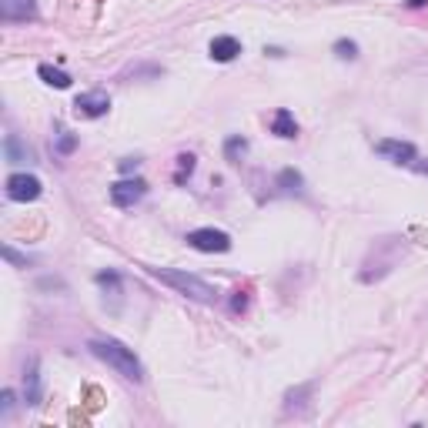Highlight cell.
<instances>
[{
    "instance_id": "obj_1",
    "label": "cell",
    "mask_w": 428,
    "mask_h": 428,
    "mask_svg": "<svg viewBox=\"0 0 428 428\" xmlns=\"http://www.w3.org/2000/svg\"><path fill=\"white\" fill-rule=\"evenodd\" d=\"M87 348H91L100 361H108L117 375H124L127 382H134V385H141V382H144V368H141L134 348L121 345V342H114V338H94Z\"/></svg>"
},
{
    "instance_id": "obj_2",
    "label": "cell",
    "mask_w": 428,
    "mask_h": 428,
    "mask_svg": "<svg viewBox=\"0 0 428 428\" xmlns=\"http://www.w3.org/2000/svg\"><path fill=\"white\" fill-rule=\"evenodd\" d=\"M148 275H154L161 285H171L174 291H181L184 298H194V301H214L218 291L211 288L207 281H201L197 275H188V271H171V268H148Z\"/></svg>"
},
{
    "instance_id": "obj_3",
    "label": "cell",
    "mask_w": 428,
    "mask_h": 428,
    "mask_svg": "<svg viewBox=\"0 0 428 428\" xmlns=\"http://www.w3.org/2000/svg\"><path fill=\"white\" fill-rule=\"evenodd\" d=\"M188 245L205 251V254H224V251H231V235L218 231V228H194V231H188Z\"/></svg>"
},
{
    "instance_id": "obj_4",
    "label": "cell",
    "mask_w": 428,
    "mask_h": 428,
    "mask_svg": "<svg viewBox=\"0 0 428 428\" xmlns=\"http://www.w3.org/2000/svg\"><path fill=\"white\" fill-rule=\"evenodd\" d=\"M41 178H34V174H11L7 178V197L17 201V205H27V201H37L41 197Z\"/></svg>"
},
{
    "instance_id": "obj_5",
    "label": "cell",
    "mask_w": 428,
    "mask_h": 428,
    "mask_svg": "<svg viewBox=\"0 0 428 428\" xmlns=\"http://www.w3.org/2000/svg\"><path fill=\"white\" fill-rule=\"evenodd\" d=\"M108 108H111V97L104 91H87V94H77V100H74L77 117H100V114H108Z\"/></svg>"
},
{
    "instance_id": "obj_6",
    "label": "cell",
    "mask_w": 428,
    "mask_h": 428,
    "mask_svg": "<svg viewBox=\"0 0 428 428\" xmlns=\"http://www.w3.org/2000/svg\"><path fill=\"white\" fill-rule=\"evenodd\" d=\"M144 191H148V184L141 178L134 181H117V184H111V201L117 207H134L144 197Z\"/></svg>"
},
{
    "instance_id": "obj_7",
    "label": "cell",
    "mask_w": 428,
    "mask_h": 428,
    "mask_svg": "<svg viewBox=\"0 0 428 428\" xmlns=\"http://www.w3.org/2000/svg\"><path fill=\"white\" fill-rule=\"evenodd\" d=\"M375 151L385 154V157H391L395 164H412V161H415V144H408V141L385 138V141H378V144H375Z\"/></svg>"
},
{
    "instance_id": "obj_8",
    "label": "cell",
    "mask_w": 428,
    "mask_h": 428,
    "mask_svg": "<svg viewBox=\"0 0 428 428\" xmlns=\"http://www.w3.org/2000/svg\"><path fill=\"white\" fill-rule=\"evenodd\" d=\"M0 17L7 24H14V20H34L37 17V4L34 0H0Z\"/></svg>"
},
{
    "instance_id": "obj_9",
    "label": "cell",
    "mask_w": 428,
    "mask_h": 428,
    "mask_svg": "<svg viewBox=\"0 0 428 428\" xmlns=\"http://www.w3.org/2000/svg\"><path fill=\"white\" fill-rule=\"evenodd\" d=\"M238 54H241V41L231 37V34H221V37L211 41V60H218V64H228V60H235Z\"/></svg>"
},
{
    "instance_id": "obj_10",
    "label": "cell",
    "mask_w": 428,
    "mask_h": 428,
    "mask_svg": "<svg viewBox=\"0 0 428 428\" xmlns=\"http://www.w3.org/2000/svg\"><path fill=\"white\" fill-rule=\"evenodd\" d=\"M24 401L27 405H41V368H37V358H30L27 368H24Z\"/></svg>"
},
{
    "instance_id": "obj_11",
    "label": "cell",
    "mask_w": 428,
    "mask_h": 428,
    "mask_svg": "<svg viewBox=\"0 0 428 428\" xmlns=\"http://www.w3.org/2000/svg\"><path fill=\"white\" fill-rule=\"evenodd\" d=\"M271 134L278 138H298V121H294V114L288 108H278L275 117H271Z\"/></svg>"
},
{
    "instance_id": "obj_12",
    "label": "cell",
    "mask_w": 428,
    "mask_h": 428,
    "mask_svg": "<svg viewBox=\"0 0 428 428\" xmlns=\"http://www.w3.org/2000/svg\"><path fill=\"white\" fill-rule=\"evenodd\" d=\"M4 154H7V161H11V164H27V161H34L30 148L17 138V134H7V138H4Z\"/></svg>"
},
{
    "instance_id": "obj_13",
    "label": "cell",
    "mask_w": 428,
    "mask_h": 428,
    "mask_svg": "<svg viewBox=\"0 0 428 428\" xmlns=\"http://www.w3.org/2000/svg\"><path fill=\"white\" fill-rule=\"evenodd\" d=\"M37 74H41V81L51 84V87H60V91H64V87H70L67 74H64V70H57V67H51V64H41V67H37Z\"/></svg>"
},
{
    "instance_id": "obj_14",
    "label": "cell",
    "mask_w": 428,
    "mask_h": 428,
    "mask_svg": "<svg viewBox=\"0 0 428 428\" xmlns=\"http://www.w3.org/2000/svg\"><path fill=\"white\" fill-rule=\"evenodd\" d=\"M245 154H248V141L245 138H228L224 141V157H228L231 164H241Z\"/></svg>"
},
{
    "instance_id": "obj_15",
    "label": "cell",
    "mask_w": 428,
    "mask_h": 428,
    "mask_svg": "<svg viewBox=\"0 0 428 428\" xmlns=\"http://www.w3.org/2000/svg\"><path fill=\"white\" fill-rule=\"evenodd\" d=\"M74 148H77V138H74V134H67V131H57L54 151H57V154H70Z\"/></svg>"
},
{
    "instance_id": "obj_16",
    "label": "cell",
    "mask_w": 428,
    "mask_h": 428,
    "mask_svg": "<svg viewBox=\"0 0 428 428\" xmlns=\"http://www.w3.org/2000/svg\"><path fill=\"white\" fill-rule=\"evenodd\" d=\"M335 54L342 57V60H355V57H358V44L342 37V41H335Z\"/></svg>"
},
{
    "instance_id": "obj_17",
    "label": "cell",
    "mask_w": 428,
    "mask_h": 428,
    "mask_svg": "<svg viewBox=\"0 0 428 428\" xmlns=\"http://www.w3.org/2000/svg\"><path fill=\"white\" fill-rule=\"evenodd\" d=\"M191 171H194V154H178V174H174V181H184V178H191Z\"/></svg>"
},
{
    "instance_id": "obj_18",
    "label": "cell",
    "mask_w": 428,
    "mask_h": 428,
    "mask_svg": "<svg viewBox=\"0 0 428 428\" xmlns=\"http://www.w3.org/2000/svg\"><path fill=\"white\" fill-rule=\"evenodd\" d=\"M278 184H281L285 191H291V188L298 191V188H301V174H298V171H281V178H278Z\"/></svg>"
},
{
    "instance_id": "obj_19",
    "label": "cell",
    "mask_w": 428,
    "mask_h": 428,
    "mask_svg": "<svg viewBox=\"0 0 428 428\" xmlns=\"http://www.w3.org/2000/svg\"><path fill=\"white\" fill-rule=\"evenodd\" d=\"M248 308V291H235V301H231V311H245Z\"/></svg>"
},
{
    "instance_id": "obj_20",
    "label": "cell",
    "mask_w": 428,
    "mask_h": 428,
    "mask_svg": "<svg viewBox=\"0 0 428 428\" xmlns=\"http://www.w3.org/2000/svg\"><path fill=\"white\" fill-rule=\"evenodd\" d=\"M11 405H14V391L7 388V391L0 395V415H11Z\"/></svg>"
},
{
    "instance_id": "obj_21",
    "label": "cell",
    "mask_w": 428,
    "mask_h": 428,
    "mask_svg": "<svg viewBox=\"0 0 428 428\" xmlns=\"http://www.w3.org/2000/svg\"><path fill=\"white\" fill-rule=\"evenodd\" d=\"M4 254H7V261H17V264H27V258H20L14 248H4Z\"/></svg>"
},
{
    "instance_id": "obj_22",
    "label": "cell",
    "mask_w": 428,
    "mask_h": 428,
    "mask_svg": "<svg viewBox=\"0 0 428 428\" xmlns=\"http://www.w3.org/2000/svg\"><path fill=\"white\" fill-rule=\"evenodd\" d=\"M134 167H138V161H131V157H124V161H121V171H124V174H131Z\"/></svg>"
},
{
    "instance_id": "obj_23",
    "label": "cell",
    "mask_w": 428,
    "mask_h": 428,
    "mask_svg": "<svg viewBox=\"0 0 428 428\" xmlns=\"http://www.w3.org/2000/svg\"><path fill=\"white\" fill-rule=\"evenodd\" d=\"M405 4H408V7H425L428 0H405Z\"/></svg>"
},
{
    "instance_id": "obj_24",
    "label": "cell",
    "mask_w": 428,
    "mask_h": 428,
    "mask_svg": "<svg viewBox=\"0 0 428 428\" xmlns=\"http://www.w3.org/2000/svg\"><path fill=\"white\" fill-rule=\"evenodd\" d=\"M422 171H425V174H428V164H422Z\"/></svg>"
}]
</instances>
